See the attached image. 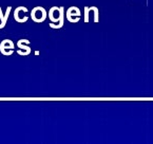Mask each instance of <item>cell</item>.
Here are the masks:
<instances>
[{
    "label": "cell",
    "instance_id": "2",
    "mask_svg": "<svg viewBox=\"0 0 153 144\" xmlns=\"http://www.w3.org/2000/svg\"><path fill=\"white\" fill-rule=\"evenodd\" d=\"M14 49H15V45L11 39H3L0 44V52L5 56L12 55L14 53Z\"/></svg>",
    "mask_w": 153,
    "mask_h": 144
},
{
    "label": "cell",
    "instance_id": "8",
    "mask_svg": "<svg viewBox=\"0 0 153 144\" xmlns=\"http://www.w3.org/2000/svg\"><path fill=\"white\" fill-rule=\"evenodd\" d=\"M63 22H65V8L60 7V20H59L58 25L51 22L50 23V28H52V29H60V28L63 27Z\"/></svg>",
    "mask_w": 153,
    "mask_h": 144
},
{
    "label": "cell",
    "instance_id": "9",
    "mask_svg": "<svg viewBox=\"0 0 153 144\" xmlns=\"http://www.w3.org/2000/svg\"><path fill=\"white\" fill-rule=\"evenodd\" d=\"M91 9V8H90ZM93 10V12H94V21L95 22H98V9L97 8H95L94 7V9H93V7H92V9H91V11Z\"/></svg>",
    "mask_w": 153,
    "mask_h": 144
},
{
    "label": "cell",
    "instance_id": "1",
    "mask_svg": "<svg viewBox=\"0 0 153 144\" xmlns=\"http://www.w3.org/2000/svg\"><path fill=\"white\" fill-rule=\"evenodd\" d=\"M47 17V11L42 7H36L31 11V18L34 22H43Z\"/></svg>",
    "mask_w": 153,
    "mask_h": 144
},
{
    "label": "cell",
    "instance_id": "7",
    "mask_svg": "<svg viewBox=\"0 0 153 144\" xmlns=\"http://www.w3.org/2000/svg\"><path fill=\"white\" fill-rule=\"evenodd\" d=\"M12 7H7L5 13H2V9L0 8V20H1V23H0V29H3V28L7 26V19H9L10 13H11Z\"/></svg>",
    "mask_w": 153,
    "mask_h": 144
},
{
    "label": "cell",
    "instance_id": "4",
    "mask_svg": "<svg viewBox=\"0 0 153 144\" xmlns=\"http://www.w3.org/2000/svg\"><path fill=\"white\" fill-rule=\"evenodd\" d=\"M65 16H67V19L70 21V22H72V23L78 22L79 19H75V18H73V17H75V16H76V17H80V11H79L78 8L71 7L67 10V14H65Z\"/></svg>",
    "mask_w": 153,
    "mask_h": 144
},
{
    "label": "cell",
    "instance_id": "6",
    "mask_svg": "<svg viewBox=\"0 0 153 144\" xmlns=\"http://www.w3.org/2000/svg\"><path fill=\"white\" fill-rule=\"evenodd\" d=\"M21 11L27 12V8H25V7H18V8H16L15 11H14V18H15V20L17 21V22H19V23H25V21H27L29 17H27V16H25V17L21 18L20 16H19V12H21Z\"/></svg>",
    "mask_w": 153,
    "mask_h": 144
},
{
    "label": "cell",
    "instance_id": "5",
    "mask_svg": "<svg viewBox=\"0 0 153 144\" xmlns=\"http://www.w3.org/2000/svg\"><path fill=\"white\" fill-rule=\"evenodd\" d=\"M48 15H49L50 20L52 21L53 23L59 22V20H60V8H58V7L51 8Z\"/></svg>",
    "mask_w": 153,
    "mask_h": 144
},
{
    "label": "cell",
    "instance_id": "10",
    "mask_svg": "<svg viewBox=\"0 0 153 144\" xmlns=\"http://www.w3.org/2000/svg\"><path fill=\"white\" fill-rule=\"evenodd\" d=\"M85 22H89V8L88 7H86L85 8Z\"/></svg>",
    "mask_w": 153,
    "mask_h": 144
},
{
    "label": "cell",
    "instance_id": "3",
    "mask_svg": "<svg viewBox=\"0 0 153 144\" xmlns=\"http://www.w3.org/2000/svg\"><path fill=\"white\" fill-rule=\"evenodd\" d=\"M29 44H30L29 39H20V40L17 41V47L19 48V50H17V53L19 55H29L32 51L31 48L27 46Z\"/></svg>",
    "mask_w": 153,
    "mask_h": 144
}]
</instances>
